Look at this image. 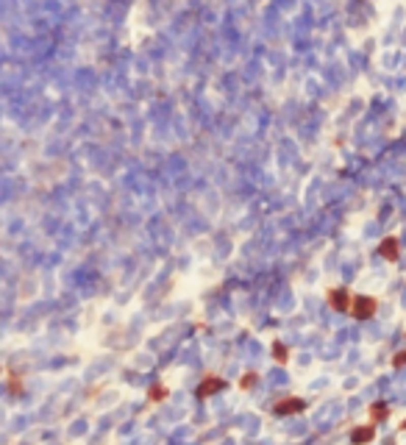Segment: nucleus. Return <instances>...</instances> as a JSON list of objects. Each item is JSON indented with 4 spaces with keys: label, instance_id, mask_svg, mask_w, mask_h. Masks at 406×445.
Listing matches in <instances>:
<instances>
[{
    "label": "nucleus",
    "instance_id": "2",
    "mask_svg": "<svg viewBox=\"0 0 406 445\" xmlns=\"http://www.w3.org/2000/svg\"><path fill=\"white\" fill-rule=\"evenodd\" d=\"M328 304H331L337 312H348V309H351V295H348V289H342V287L331 289V292H328Z\"/></svg>",
    "mask_w": 406,
    "mask_h": 445
},
{
    "label": "nucleus",
    "instance_id": "12",
    "mask_svg": "<svg viewBox=\"0 0 406 445\" xmlns=\"http://www.w3.org/2000/svg\"><path fill=\"white\" fill-rule=\"evenodd\" d=\"M401 429H406V420H403V426H401Z\"/></svg>",
    "mask_w": 406,
    "mask_h": 445
},
{
    "label": "nucleus",
    "instance_id": "5",
    "mask_svg": "<svg viewBox=\"0 0 406 445\" xmlns=\"http://www.w3.org/2000/svg\"><path fill=\"white\" fill-rule=\"evenodd\" d=\"M379 253L387 259V262H398V240L395 236H387V240L379 245Z\"/></svg>",
    "mask_w": 406,
    "mask_h": 445
},
{
    "label": "nucleus",
    "instance_id": "3",
    "mask_svg": "<svg viewBox=\"0 0 406 445\" xmlns=\"http://www.w3.org/2000/svg\"><path fill=\"white\" fill-rule=\"evenodd\" d=\"M303 409H306V401H301V398H287V401L275 403L273 412L284 418V414H298V412H303Z\"/></svg>",
    "mask_w": 406,
    "mask_h": 445
},
{
    "label": "nucleus",
    "instance_id": "11",
    "mask_svg": "<svg viewBox=\"0 0 406 445\" xmlns=\"http://www.w3.org/2000/svg\"><path fill=\"white\" fill-rule=\"evenodd\" d=\"M392 365H395V367H403V365H406V353H398L395 359H392Z\"/></svg>",
    "mask_w": 406,
    "mask_h": 445
},
{
    "label": "nucleus",
    "instance_id": "6",
    "mask_svg": "<svg viewBox=\"0 0 406 445\" xmlns=\"http://www.w3.org/2000/svg\"><path fill=\"white\" fill-rule=\"evenodd\" d=\"M373 437H376L373 426H359V429H354V434H351V442L354 445H367Z\"/></svg>",
    "mask_w": 406,
    "mask_h": 445
},
{
    "label": "nucleus",
    "instance_id": "8",
    "mask_svg": "<svg viewBox=\"0 0 406 445\" xmlns=\"http://www.w3.org/2000/svg\"><path fill=\"white\" fill-rule=\"evenodd\" d=\"M273 356H275V362H281V365L290 359V351H287L284 342H275V345H273Z\"/></svg>",
    "mask_w": 406,
    "mask_h": 445
},
{
    "label": "nucleus",
    "instance_id": "7",
    "mask_svg": "<svg viewBox=\"0 0 406 445\" xmlns=\"http://www.w3.org/2000/svg\"><path fill=\"white\" fill-rule=\"evenodd\" d=\"M370 414H373V420H384L387 418V414H390V409H387V403H373V406H370Z\"/></svg>",
    "mask_w": 406,
    "mask_h": 445
},
{
    "label": "nucleus",
    "instance_id": "4",
    "mask_svg": "<svg viewBox=\"0 0 406 445\" xmlns=\"http://www.w3.org/2000/svg\"><path fill=\"white\" fill-rule=\"evenodd\" d=\"M223 387H226V381H223V378H217V376H209V378H203V384H201V387H198V398H209V395L220 393Z\"/></svg>",
    "mask_w": 406,
    "mask_h": 445
},
{
    "label": "nucleus",
    "instance_id": "10",
    "mask_svg": "<svg viewBox=\"0 0 406 445\" xmlns=\"http://www.w3.org/2000/svg\"><path fill=\"white\" fill-rule=\"evenodd\" d=\"M254 384H256V373H248V376H245L242 381H239V387L248 390V387H254Z\"/></svg>",
    "mask_w": 406,
    "mask_h": 445
},
{
    "label": "nucleus",
    "instance_id": "1",
    "mask_svg": "<svg viewBox=\"0 0 406 445\" xmlns=\"http://www.w3.org/2000/svg\"><path fill=\"white\" fill-rule=\"evenodd\" d=\"M376 309H379V301L370 298V295H359V298L351 301V314H354L356 320H367V317H373Z\"/></svg>",
    "mask_w": 406,
    "mask_h": 445
},
{
    "label": "nucleus",
    "instance_id": "9",
    "mask_svg": "<svg viewBox=\"0 0 406 445\" xmlns=\"http://www.w3.org/2000/svg\"><path fill=\"white\" fill-rule=\"evenodd\" d=\"M150 398H153V401H162V398H167V390H164L162 384H159V387H150Z\"/></svg>",
    "mask_w": 406,
    "mask_h": 445
}]
</instances>
